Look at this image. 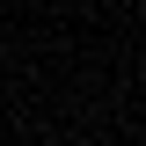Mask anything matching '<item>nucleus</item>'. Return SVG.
I'll return each instance as SVG.
<instances>
[]
</instances>
